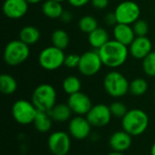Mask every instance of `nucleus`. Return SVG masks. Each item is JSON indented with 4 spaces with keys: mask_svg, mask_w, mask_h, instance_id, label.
I'll use <instances>...</instances> for the list:
<instances>
[{
    "mask_svg": "<svg viewBox=\"0 0 155 155\" xmlns=\"http://www.w3.org/2000/svg\"><path fill=\"white\" fill-rule=\"evenodd\" d=\"M103 64L110 68H117L123 65L128 57V48L120 42L109 40L104 45L97 50Z\"/></svg>",
    "mask_w": 155,
    "mask_h": 155,
    "instance_id": "nucleus-1",
    "label": "nucleus"
},
{
    "mask_svg": "<svg viewBox=\"0 0 155 155\" xmlns=\"http://www.w3.org/2000/svg\"><path fill=\"white\" fill-rule=\"evenodd\" d=\"M149 116L141 109H131L122 118L123 130L132 136H139L143 134L148 128Z\"/></svg>",
    "mask_w": 155,
    "mask_h": 155,
    "instance_id": "nucleus-2",
    "label": "nucleus"
},
{
    "mask_svg": "<svg viewBox=\"0 0 155 155\" xmlns=\"http://www.w3.org/2000/svg\"><path fill=\"white\" fill-rule=\"evenodd\" d=\"M31 102L38 111L48 113L56 104V91L49 84H39L33 92Z\"/></svg>",
    "mask_w": 155,
    "mask_h": 155,
    "instance_id": "nucleus-3",
    "label": "nucleus"
},
{
    "mask_svg": "<svg viewBox=\"0 0 155 155\" xmlns=\"http://www.w3.org/2000/svg\"><path fill=\"white\" fill-rule=\"evenodd\" d=\"M30 55L29 45L19 40L9 42L4 50V60L10 66H17L23 64Z\"/></svg>",
    "mask_w": 155,
    "mask_h": 155,
    "instance_id": "nucleus-4",
    "label": "nucleus"
},
{
    "mask_svg": "<svg viewBox=\"0 0 155 155\" xmlns=\"http://www.w3.org/2000/svg\"><path fill=\"white\" fill-rule=\"evenodd\" d=\"M104 86L110 96L120 98L129 92L130 83L123 74L117 71H111L104 79Z\"/></svg>",
    "mask_w": 155,
    "mask_h": 155,
    "instance_id": "nucleus-5",
    "label": "nucleus"
},
{
    "mask_svg": "<svg viewBox=\"0 0 155 155\" xmlns=\"http://www.w3.org/2000/svg\"><path fill=\"white\" fill-rule=\"evenodd\" d=\"M64 50L54 45L45 47L38 56V62L42 68L47 71H54L64 64L65 59Z\"/></svg>",
    "mask_w": 155,
    "mask_h": 155,
    "instance_id": "nucleus-6",
    "label": "nucleus"
},
{
    "mask_svg": "<svg viewBox=\"0 0 155 155\" xmlns=\"http://www.w3.org/2000/svg\"><path fill=\"white\" fill-rule=\"evenodd\" d=\"M37 109L32 102L27 100H17L12 106V116L15 121L21 125H27L34 123Z\"/></svg>",
    "mask_w": 155,
    "mask_h": 155,
    "instance_id": "nucleus-7",
    "label": "nucleus"
},
{
    "mask_svg": "<svg viewBox=\"0 0 155 155\" xmlns=\"http://www.w3.org/2000/svg\"><path fill=\"white\" fill-rule=\"evenodd\" d=\"M72 142L69 133L56 131L52 133L47 140V146L54 155H67L71 149Z\"/></svg>",
    "mask_w": 155,
    "mask_h": 155,
    "instance_id": "nucleus-8",
    "label": "nucleus"
},
{
    "mask_svg": "<svg viewBox=\"0 0 155 155\" xmlns=\"http://www.w3.org/2000/svg\"><path fill=\"white\" fill-rule=\"evenodd\" d=\"M114 13L119 24L132 25L139 19L141 9L138 4L134 1L127 0L120 3Z\"/></svg>",
    "mask_w": 155,
    "mask_h": 155,
    "instance_id": "nucleus-9",
    "label": "nucleus"
},
{
    "mask_svg": "<svg viewBox=\"0 0 155 155\" xmlns=\"http://www.w3.org/2000/svg\"><path fill=\"white\" fill-rule=\"evenodd\" d=\"M102 65L104 64L97 50L87 51L81 55L78 70L84 76H93L100 71Z\"/></svg>",
    "mask_w": 155,
    "mask_h": 155,
    "instance_id": "nucleus-10",
    "label": "nucleus"
},
{
    "mask_svg": "<svg viewBox=\"0 0 155 155\" xmlns=\"http://www.w3.org/2000/svg\"><path fill=\"white\" fill-rule=\"evenodd\" d=\"M85 117L93 127L101 128L106 126L111 122L113 115L108 105L104 104H98L93 105Z\"/></svg>",
    "mask_w": 155,
    "mask_h": 155,
    "instance_id": "nucleus-11",
    "label": "nucleus"
},
{
    "mask_svg": "<svg viewBox=\"0 0 155 155\" xmlns=\"http://www.w3.org/2000/svg\"><path fill=\"white\" fill-rule=\"evenodd\" d=\"M92 125L86 117L76 115L69 121L68 133L71 137L76 140H84L90 136L92 132Z\"/></svg>",
    "mask_w": 155,
    "mask_h": 155,
    "instance_id": "nucleus-12",
    "label": "nucleus"
},
{
    "mask_svg": "<svg viewBox=\"0 0 155 155\" xmlns=\"http://www.w3.org/2000/svg\"><path fill=\"white\" fill-rule=\"evenodd\" d=\"M67 104L75 115H86L93 107L92 101L89 96L82 92H78L69 95Z\"/></svg>",
    "mask_w": 155,
    "mask_h": 155,
    "instance_id": "nucleus-13",
    "label": "nucleus"
},
{
    "mask_svg": "<svg viewBox=\"0 0 155 155\" xmlns=\"http://www.w3.org/2000/svg\"><path fill=\"white\" fill-rule=\"evenodd\" d=\"M27 10L28 3L26 0H5L3 5V12L5 15L11 19L23 17Z\"/></svg>",
    "mask_w": 155,
    "mask_h": 155,
    "instance_id": "nucleus-14",
    "label": "nucleus"
},
{
    "mask_svg": "<svg viewBox=\"0 0 155 155\" xmlns=\"http://www.w3.org/2000/svg\"><path fill=\"white\" fill-rule=\"evenodd\" d=\"M131 54L136 59L143 60L153 49L151 40L146 36H136L129 45Z\"/></svg>",
    "mask_w": 155,
    "mask_h": 155,
    "instance_id": "nucleus-15",
    "label": "nucleus"
},
{
    "mask_svg": "<svg viewBox=\"0 0 155 155\" xmlns=\"http://www.w3.org/2000/svg\"><path fill=\"white\" fill-rule=\"evenodd\" d=\"M133 143V136L130 135L124 130L114 132L110 139H109V145L113 151L124 153L127 151Z\"/></svg>",
    "mask_w": 155,
    "mask_h": 155,
    "instance_id": "nucleus-16",
    "label": "nucleus"
},
{
    "mask_svg": "<svg viewBox=\"0 0 155 155\" xmlns=\"http://www.w3.org/2000/svg\"><path fill=\"white\" fill-rule=\"evenodd\" d=\"M113 33L114 39L126 46H129L136 37L131 25L118 23L114 25Z\"/></svg>",
    "mask_w": 155,
    "mask_h": 155,
    "instance_id": "nucleus-17",
    "label": "nucleus"
},
{
    "mask_svg": "<svg viewBox=\"0 0 155 155\" xmlns=\"http://www.w3.org/2000/svg\"><path fill=\"white\" fill-rule=\"evenodd\" d=\"M49 114L54 122L65 123L72 119L73 112L67 104H56L49 112Z\"/></svg>",
    "mask_w": 155,
    "mask_h": 155,
    "instance_id": "nucleus-18",
    "label": "nucleus"
},
{
    "mask_svg": "<svg viewBox=\"0 0 155 155\" xmlns=\"http://www.w3.org/2000/svg\"><path fill=\"white\" fill-rule=\"evenodd\" d=\"M109 35L107 31L102 27L96 28L94 31L88 35L89 44L96 50L100 49L103 45H104L109 41Z\"/></svg>",
    "mask_w": 155,
    "mask_h": 155,
    "instance_id": "nucleus-19",
    "label": "nucleus"
},
{
    "mask_svg": "<svg viewBox=\"0 0 155 155\" xmlns=\"http://www.w3.org/2000/svg\"><path fill=\"white\" fill-rule=\"evenodd\" d=\"M53 119L51 118L49 113L37 111L35 118L34 120L35 128L40 133H47L51 130L53 125Z\"/></svg>",
    "mask_w": 155,
    "mask_h": 155,
    "instance_id": "nucleus-20",
    "label": "nucleus"
},
{
    "mask_svg": "<svg viewBox=\"0 0 155 155\" xmlns=\"http://www.w3.org/2000/svg\"><path fill=\"white\" fill-rule=\"evenodd\" d=\"M40 38V31L33 25H27L21 29L19 33V39L27 45H35Z\"/></svg>",
    "mask_w": 155,
    "mask_h": 155,
    "instance_id": "nucleus-21",
    "label": "nucleus"
},
{
    "mask_svg": "<svg viewBox=\"0 0 155 155\" xmlns=\"http://www.w3.org/2000/svg\"><path fill=\"white\" fill-rule=\"evenodd\" d=\"M42 11L44 15L49 18H60L64 9L60 2L54 0H46L42 5Z\"/></svg>",
    "mask_w": 155,
    "mask_h": 155,
    "instance_id": "nucleus-22",
    "label": "nucleus"
},
{
    "mask_svg": "<svg viewBox=\"0 0 155 155\" xmlns=\"http://www.w3.org/2000/svg\"><path fill=\"white\" fill-rule=\"evenodd\" d=\"M17 89L16 80L10 74H3L0 76V91L4 94L9 95L14 94Z\"/></svg>",
    "mask_w": 155,
    "mask_h": 155,
    "instance_id": "nucleus-23",
    "label": "nucleus"
},
{
    "mask_svg": "<svg viewBox=\"0 0 155 155\" xmlns=\"http://www.w3.org/2000/svg\"><path fill=\"white\" fill-rule=\"evenodd\" d=\"M62 86H63V90L67 94L71 95L73 94L80 92L82 84L78 77H76L74 75H70L64 79Z\"/></svg>",
    "mask_w": 155,
    "mask_h": 155,
    "instance_id": "nucleus-24",
    "label": "nucleus"
},
{
    "mask_svg": "<svg viewBox=\"0 0 155 155\" xmlns=\"http://www.w3.org/2000/svg\"><path fill=\"white\" fill-rule=\"evenodd\" d=\"M51 38H52L53 45L62 50H64L69 45L68 34L63 29H56L55 31H54Z\"/></svg>",
    "mask_w": 155,
    "mask_h": 155,
    "instance_id": "nucleus-25",
    "label": "nucleus"
},
{
    "mask_svg": "<svg viewBox=\"0 0 155 155\" xmlns=\"http://www.w3.org/2000/svg\"><path fill=\"white\" fill-rule=\"evenodd\" d=\"M148 90V84L143 78H135L130 83L129 92L134 96L143 95Z\"/></svg>",
    "mask_w": 155,
    "mask_h": 155,
    "instance_id": "nucleus-26",
    "label": "nucleus"
},
{
    "mask_svg": "<svg viewBox=\"0 0 155 155\" xmlns=\"http://www.w3.org/2000/svg\"><path fill=\"white\" fill-rule=\"evenodd\" d=\"M78 26L80 30L85 34H90L93 31H94L96 28H98V22L97 20L92 16V15H84L83 16L79 22H78Z\"/></svg>",
    "mask_w": 155,
    "mask_h": 155,
    "instance_id": "nucleus-27",
    "label": "nucleus"
},
{
    "mask_svg": "<svg viewBox=\"0 0 155 155\" xmlns=\"http://www.w3.org/2000/svg\"><path fill=\"white\" fill-rule=\"evenodd\" d=\"M143 69L144 73L151 77L155 76V51H152L143 60Z\"/></svg>",
    "mask_w": 155,
    "mask_h": 155,
    "instance_id": "nucleus-28",
    "label": "nucleus"
},
{
    "mask_svg": "<svg viewBox=\"0 0 155 155\" xmlns=\"http://www.w3.org/2000/svg\"><path fill=\"white\" fill-rule=\"evenodd\" d=\"M112 115L113 117H116V118H123L127 112L129 111L126 107V105L122 103V102H114L111 104V105L109 106Z\"/></svg>",
    "mask_w": 155,
    "mask_h": 155,
    "instance_id": "nucleus-29",
    "label": "nucleus"
},
{
    "mask_svg": "<svg viewBox=\"0 0 155 155\" xmlns=\"http://www.w3.org/2000/svg\"><path fill=\"white\" fill-rule=\"evenodd\" d=\"M133 29L136 36H146L149 31V25L146 21L138 19L136 22L134 23Z\"/></svg>",
    "mask_w": 155,
    "mask_h": 155,
    "instance_id": "nucleus-30",
    "label": "nucleus"
},
{
    "mask_svg": "<svg viewBox=\"0 0 155 155\" xmlns=\"http://www.w3.org/2000/svg\"><path fill=\"white\" fill-rule=\"evenodd\" d=\"M80 58H81V55H78L76 54H67L65 56L64 65H65L68 68H76V67L78 68V65L80 63Z\"/></svg>",
    "mask_w": 155,
    "mask_h": 155,
    "instance_id": "nucleus-31",
    "label": "nucleus"
},
{
    "mask_svg": "<svg viewBox=\"0 0 155 155\" xmlns=\"http://www.w3.org/2000/svg\"><path fill=\"white\" fill-rule=\"evenodd\" d=\"M104 22L106 23V25H115L118 24L117 22V19H116V15H115V13H108L105 17H104Z\"/></svg>",
    "mask_w": 155,
    "mask_h": 155,
    "instance_id": "nucleus-32",
    "label": "nucleus"
},
{
    "mask_svg": "<svg viewBox=\"0 0 155 155\" xmlns=\"http://www.w3.org/2000/svg\"><path fill=\"white\" fill-rule=\"evenodd\" d=\"M91 3L96 9H104L109 5V0H91Z\"/></svg>",
    "mask_w": 155,
    "mask_h": 155,
    "instance_id": "nucleus-33",
    "label": "nucleus"
},
{
    "mask_svg": "<svg viewBox=\"0 0 155 155\" xmlns=\"http://www.w3.org/2000/svg\"><path fill=\"white\" fill-rule=\"evenodd\" d=\"M67 1L71 5L74 7H81L85 5L87 3L91 2V0H67Z\"/></svg>",
    "mask_w": 155,
    "mask_h": 155,
    "instance_id": "nucleus-34",
    "label": "nucleus"
},
{
    "mask_svg": "<svg viewBox=\"0 0 155 155\" xmlns=\"http://www.w3.org/2000/svg\"><path fill=\"white\" fill-rule=\"evenodd\" d=\"M60 18L64 23H70L73 19V14L70 11H64Z\"/></svg>",
    "mask_w": 155,
    "mask_h": 155,
    "instance_id": "nucleus-35",
    "label": "nucleus"
},
{
    "mask_svg": "<svg viewBox=\"0 0 155 155\" xmlns=\"http://www.w3.org/2000/svg\"><path fill=\"white\" fill-rule=\"evenodd\" d=\"M107 155H124V153H120V152H115V151H113L111 153H109Z\"/></svg>",
    "mask_w": 155,
    "mask_h": 155,
    "instance_id": "nucleus-36",
    "label": "nucleus"
},
{
    "mask_svg": "<svg viewBox=\"0 0 155 155\" xmlns=\"http://www.w3.org/2000/svg\"><path fill=\"white\" fill-rule=\"evenodd\" d=\"M28 4H37V3H40L42 0H26Z\"/></svg>",
    "mask_w": 155,
    "mask_h": 155,
    "instance_id": "nucleus-37",
    "label": "nucleus"
},
{
    "mask_svg": "<svg viewBox=\"0 0 155 155\" xmlns=\"http://www.w3.org/2000/svg\"><path fill=\"white\" fill-rule=\"evenodd\" d=\"M151 155H155V142L152 145V148H151Z\"/></svg>",
    "mask_w": 155,
    "mask_h": 155,
    "instance_id": "nucleus-38",
    "label": "nucleus"
},
{
    "mask_svg": "<svg viewBox=\"0 0 155 155\" xmlns=\"http://www.w3.org/2000/svg\"><path fill=\"white\" fill-rule=\"evenodd\" d=\"M54 1H57V2H60L61 3V2H64V0H54Z\"/></svg>",
    "mask_w": 155,
    "mask_h": 155,
    "instance_id": "nucleus-39",
    "label": "nucleus"
},
{
    "mask_svg": "<svg viewBox=\"0 0 155 155\" xmlns=\"http://www.w3.org/2000/svg\"><path fill=\"white\" fill-rule=\"evenodd\" d=\"M154 96H155V91H154Z\"/></svg>",
    "mask_w": 155,
    "mask_h": 155,
    "instance_id": "nucleus-40",
    "label": "nucleus"
}]
</instances>
